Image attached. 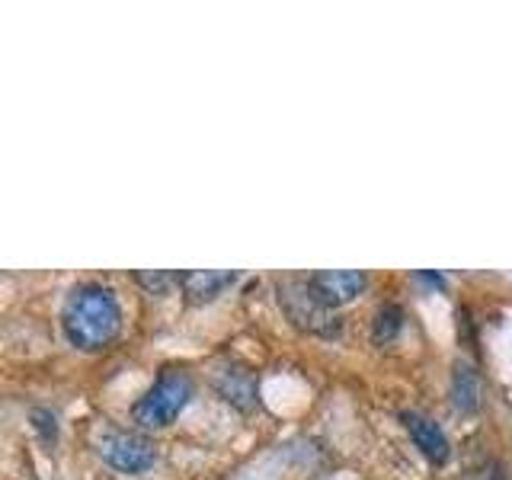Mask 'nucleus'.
Segmentation results:
<instances>
[{"instance_id":"obj_5","label":"nucleus","mask_w":512,"mask_h":480,"mask_svg":"<svg viewBox=\"0 0 512 480\" xmlns=\"http://www.w3.org/2000/svg\"><path fill=\"white\" fill-rule=\"evenodd\" d=\"M308 285L314 288V295L327 304V308H343L352 298H359L368 285L365 272H336V269H324L308 276Z\"/></svg>"},{"instance_id":"obj_1","label":"nucleus","mask_w":512,"mask_h":480,"mask_svg":"<svg viewBox=\"0 0 512 480\" xmlns=\"http://www.w3.org/2000/svg\"><path fill=\"white\" fill-rule=\"evenodd\" d=\"M61 330L68 336V343L96 352L116 343V336L122 333V308L112 288L100 282H87L71 288V295L64 298L61 308Z\"/></svg>"},{"instance_id":"obj_2","label":"nucleus","mask_w":512,"mask_h":480,"mask_svg":"<svg viewBox=\"0 0 512 480\" xmlns=\"http://www.w3.org/2000/svg\"><path fill=\"white\" fill-rule=\"evenodd\" d=\"M192 391H196V384H192L189 372H183V368H164L151 388L135 400L132 420L141 429H167L186 410Z\"/></svg>"},{"instance_id":"obj_9","label":"nucleus","mask_w":512,"mask_h":480,"mask_svg":"<svg viewBox=\"0 0 512 480\" xmlns=\"http://www.w3.org/2000/svg\"><path fill=\"white\" fill-rule=\"evenodd\" d=\"M452 404L458 413H474L480 407V375L468 362H455L452 372Z\"/></svg>"},{"instance_id":"obj_6","label":"nucleus","mask_w":512,"mask_h":480,"mask_svg":"<svg viewBox=\"0 0 512 480\" xmlns=\"http://www.w3.org/2000/svg\"><path fill=\"white\" fill-rule=\"evenodd\" d=\"M400 420H404V429L410 432L413 445L420 448L432 464H445L452 458V445H448V436L436 420H429L426 413H416V410H404Z\"/></svg>"},{"instance_id":"obj_8","label":"nucleus","mask_w":512,"mask_h":480,"mask_svg":"<svg viewBox=\"0 0 512 480\" xmlns=\"http://www.w3.org/2000/svg\"><path fill=\"white\" fill-rule=\"evenodd\" d=\"M215 391L221 394V400H228L237 410H253L260 404V391H256V378L240 365H228L224 372H218L215 378Z\"/></svg>"},{"instance_id":"obj_10","label":"nucleus","mask_w":512,"mask_h":480,"mask_svg":"<svg viewBox=\"0 0 512 480\" xmlns=\"http://www.w3.org/2000/svg\"><path fill=\"white\" fill-rule=\"evenodd\" d=\"M404 330V311L397 304H384V308L375 314V327H372V340L378 346H388L397 340V333Z\"/></svg>"},{"instance_id":"obj_3","label":"nucleus","mask_w":512,"mask_h":480,"mask_svg":"<svg viewBox=\"0 0 512 480\" xmlns=\"http://www.w3.org/2000/svg\"><path fill=\"white\" fill-rule=\"evenodd\" d=\"M279 304L288 314V320L304 330V333H317V336H336L340 333V320H336L333 308H327L324 301L314 295V288L308 279H285L279 282Z\"/></svg>"},{"instance_id":"obj_7","label":"nucleus","mask_w":512,"mask_h":480,"mask_svg":"<svg viewBox=\"0 0 512 480\" xmlns=\"http://www.w3.org/2000/svg\"><path fill=\"white\" fill-rule=\"evenodd\" d=\"M237 282V272H215V269H192L180 272V288L189 304H205L215 301L224 288H231Z\"/></svg>"},{"instance_id":"obj_11","label":"nucleus","mask_w":512,"mask_h":480,"mask_svg":"<svg viewBox=\"0 0 512 480\" xmlns=\"http://www.w3.org/2000/svg\"><path fill=\"white\" fill-rule=\"evenodd\" d=\"M135 282L151 295H167L173 285H180V272H135Z\"/></svg>"},{"instance_id":"obj_4","label":"nucleus","mask_w":512,"mask_h":480,"mask_svg":"<svg viewBox=\"0 0 512 480\" xmlns=\"http://www.w3.org/2000/svg\"><path fill=\"white\" fill-rule=\"evenodd\" d=\"M100 458L122 474H144L157 464V445L148 436H138V432H125V429H109L103 432L100 445H96Z\"/></svg>"}]
</instances>
